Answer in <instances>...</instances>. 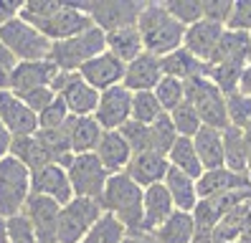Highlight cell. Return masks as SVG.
Segmentation results:
<instances>
[{
	"mask_svg": "<svg viewBox=\"0 0 251 243\" xmlns=\"http://www.w3.org/2000/svg\"><path fill=\"white\" fill-rule=\"evenodd\" d=\"M51 89H53V94L66 104L71 117H94L97 104H99V91L86 84L79 76V71L76 73L58 71Z\"/></svg>",
	"mask_w": 251,
	"mask_h": 243,
	"instance_id": "cell-9",
	"label": "cell"
},
{
	"mask_svg": "<svg viewBox=\"0 0 251 243\" xmlns=\"http://www.w3.org/2000/svg\"><path fill=\"white\" fill-rule=\"evenodd\" d=\"M228 243H241V241H228Z\"/></svg>",
	"mask_w": 251,
	"mask_h": 243,
	"instance_id": "cell-55",
	"label": "cell"
},
{
	"mask_svg": "<svg viewBox=\"0 0 251 243\" xmlns=\"http://www.w3.org/2000/svg\"><path fill=\"white\" fill-rule=\"evenodd\" d=\"M64 132L74 155H89V152L97 149L104 129L99 127V122L94 117H69Z\"/></svg>",
	"mask_w": 251,
	"mask_h": 243,
	"instance_id": "cell-22",
	"label": "cell"
},
{
	"mask_svg": "<svg viewBox=\"0 0 251 243\" xmlns=\"http://www.w3.org/2000/svg\"><path fill=\"white\" fill-rule=\"evenodd\" d=\"M162 185H165V190H168V195H170L175 210L193 213L196 205L201 203V197H198V180L183 175L180 170H173V167H170Z\"/></svg>",
	"mask_w": 251,
	"mask_h": 243,
	"instance_id": "cell-26",
	"label": "cell"
},
{
	"mask_svg": "<svg viewBox=\"0 0 251 243\" xmlns=\"http://www.w3.org/2000/svg\"><path fill=\"white\" fill-rule=\"evenodd\" d=\"M94 155L104 165V170L109 175H117L127 170V165L132 160V149L120 132H101V140L94 149Z\"/></svg>",
	"mask_w": 251,
	"mask_h": 243,
	"instance_id": "cell-24",
	"label": "cell"
},
{
	"mask_svg": "<svg viewBox=\"0 0 251 243\" xmlns=\"http://www.w3.org/2000/svg\"><path fill=\"white\" fill-rule=\"evenodd\" d=\"M185 101L198 112L203 127L213 129H228V114H226V94H221V89L213 86L205 76L185 81Z\"/></svg>",
	"mask_w": 251,
	"mask_h": 243,
	"instance_id": "cell-6",
	"label": "cell"
},
{
	"mask_svg": "<svg viewBox=\"0 0 251 243\" xmlns=\"http://www.w3.org/2000/svg\"><path fill=\"white\" fill-rule=\"evenodd\" d=\"M239 241H241V243H251V213L246 216V220H244V225H241Z\"/></svg>",
	"mask_w": 251,
	"mask_h": 243,
	"instance_id": "cell-51",
	"label": "cell"
},
{
	"mask_svg": "<svg viewBox=\"0 0 251 243\" xmlns=\"http://www.w3.org/2000/svg\"><path fill=\"white\" fill-rule=\"evenodd\" d=\"M168 170H170V162L165 155H157V152H137V155H132L125 172L145 190L150 185L165 182Z\"/></svg>",
	"mask_w": 251,
	"mask_h": 243,
	"instance_id": "cell-20",
	"label": "cell"
},
{
	"mask_svg": "<svg viewBox=\"0 0 251 243\" xmlns=\"http://www.w3.org/2000/svg\"><path fill=\"white\" fill-rule=\"evenodd\" d=\"M31 25H36L51 43L74 38V36L84 33V30L94 28L89 13L84 10L81 3H61L51 15H46V18H41V21H33Z\"/></svg>",
	"mask_w": 251,
	"mask_h": 243,
	"instance_id": "cell-8",
	"label": "cell"
},
{
	"mask_svg": "<svg viewBox=\"0 0 251 243\" xmlns=\"http://www.w3.org/2000/svg\"><path fill=\"white\" fill-rule=\"evenodd\" d=\"M101 216H104V210H101L99 200L74 197L71 203L61 205V213H58L56 243H81Z\"/></svg>",
	"mask_w": 251,
	"mask_h": 243,
	"instance_id": "cell-7",
	"label": "cell"
},
{
	"mask_svg": "<svg viewBox=\"0 0 251 243\" xmlns=\"http://www.w3.org/2000/svg\"><path fill=\"white\" fill-rule=\"evenodd\" d=\"M10 157H16L18 162H23L31 172L41 170L53 162L51 152L43 147V142L38 140L36 134L31 137H13V145H10Z\"/></svg>",
	"mask_w": 251,
	"mask_h": 243,
	"instance_id": "cell-28",
	"label": "cell"
},
{
	"mask_svg": "<svg viewBox=\"0 0 251 243\" xmlns=\"http://www.w3.org/2000/svg\"><path fill=\"white\" fill-rule=\"evenodd\" d=\"M224 165L231 172L249 175V157H246V140L244 129L228 127L224 129Z\"/></svg>",
	"mask_w": 251,
	"mask_h": 243,
	"instance_id": "cell-33",
	"label": "cell"
},
{
	"mask_svg": "<svg viewBox=\"0 0 251 243\" xmlns=\"http://www.w3.org/2000/svg\"><path fill=\"white\" fill-rule=\"evenodd\" d=\"M0 122L13 137H31L38 132V114L8 89H0Z\"/></svg>",
	"mask_w": 251,
	"mask_h": 243,
	"instance_id": "cell-15",
	"label": "cell"
},
{
	"mask_svg": "<svg viewBox=\"0 0 251 243\" xmlns=\"http://www.w3.org/2000/svg\"><path fill=\"white\" fill-rule=\"evenodd\" d=\"M58 213H61V205L56 200H51V197H41V195L28 197V203L23 208V216L31 223L38 243H56Z\"/></svg>",
	"mask_w": 251,
	"mask_h": 243,
	"instance_id": "cell-13",
	"label": "cell"
},
{
	"mask_svg": "<svg viewBox=\"0 0 251 243\" xmlns=\"http://www.w3.org/2000/svg\"><path fill=\"white\" fill-rule=\"evenodd\" d=\"M168 162L173 170H180L183 175L193 177V180H198L203 175V165H201V157L196 152V145L188 137H178L175 140V145L168 152Z\"/></svg>",
	"mask_w": 251,
	"mask_h": 243,
	"instance_id": "cell-32",
	"label": "cell"
},
{
	"mask_svg": "<svg viewBox=\"0 0 251 243\" xmlns=\"http://www.w3.org/2000/svg\"><path fill=\"white\" fill-rule=\"evenodd\" d=\"M137 30H140V38L145 46V53L162 58V56L183 49L185 25L175 21L162 3H145L140 18H137Z\"/></svg>",
	"mask_w": 251,
	"mask_h": 243,
	"instance_id": "cell-1",
	"label": "cell"
},
{
	"mask_svg": "<svg viewBox=\"0 0 251 243\" xmlns=\"http://www.w3.org/2000/svg\"><path fill=\"white\" fill-rule=\"evenodd\" d=\"M94 119L104 132H120L127 122L132 119V91L120 86H112L99 94V104Z\"/></svg>",
	"mask_w": 251,
	"mask_h": 243,
	"instance_id": "cell-12",
	"label": "cell"
},
{
	"mask_svg": "<svg viewBox=\"0 0 251 243\" xmlns=\"http://www.w3.org/2000/svg\"><path fill=\"white\" fill-rule=\"evenodd\" d=\"M175 140H178V132H175L173 122H170V114H162L157 122L150 124V152H157V155L168 157Z\"/></svg>",
	"mask_w": 251,
	"mask_h": 243,
	"instance_id": "cell-37",
	"label": "cell"
},
{
	"mask_svg": "<svg viewBox=\"0 0 251 243\" xmlns=\"http://www.w3.org/2000/svg\"><path fill=\"white\" fill-rule=\"evenodd\" d=\"M135 238V243H160L152 233H137V236H132Z\"/></svg>",
	"mask_w": 251,
	"mask_h": 243,
	"instance_id": "cell-53",
	"label": "cell"
},
{
	"mask_svg": "<svg viewBox=\"0 0 251 243\" xmlns=\"http://www.w3.org/2000/svg\"><path fill=\"white\" fill-rule=\"evenodd\" d=\"M152 236L160 243H193V238H196V218H193V213L175 210Z\"/></svg>",
	"mask_w": 251,
	"mask_h": 243,
	"instance_id": "cell-30",
	"label": "cell"
},
{
	"mask_svg": "<svg viewBox=\"0 0 251 243\" xmlns=\"http://www.w3.org/2000/svg\"><path fill=\"white\" fill-rule=\"evenodd\" d=\"M104 51H107V33L94 25L89 30H84V33H79V36H74V38L51 43L49 61L58 71L76 73L84 64H89L92 58H97Z\"/></svg>",
	"mask_w": 251,
	"mask_h": 243,
	"instance_id": "cell-3",
	"label": "cell"
},
{
	"mask_svg": "<svg viewBox=\"0 0 251 243\" xmlns=\"http://www.w3.org/2000/svg\"><path fill=\"white\" fill-rule=\"evenodd\" d=\"M162 79V64L152 53H140L135 61L125 66V81L122 86L129 89L132 94L137 91H152Z\"/></svg>",
	"mask_w": 251,
	"mask_h": 243,
	"instance_id": "cell-18",
	"label": "cell"
},
{
	"mask_svg": "<svg viewBox=\"0 0 251 243\" xmlns=\"http://www.w3.org/2000/svg\"><path fill=\"white\" fill-rule=\"evenodd\" d=\"M16 64H18V61L10 56V51L3 46V41H0V89L8 86V76H10V71H13Z\"/></svg>",
	"mask_w": 251,
	"mask_h": 243,
	"instance_id": "cell-47",
	"label": "cell"
},
{
	"mask_svg": "<svg viewBox=\"0 0 251 243\" xmlns=\"http://www.w3.org/2000/svg\"><path fill=\"white\" fill-rule=\"evenodd\" d=\"M239 91H244V94H249V97H251V64L244 69V76H241V86H239Z\"/></svg>",
	"mask_w": 251,
	"mask_h": 243,
	"instance_id": "cell-50",
	"label": "cell"
},
{
	"mask_svg": "<svg viewBox=\"0 0 251 243\" xmlns=\"http://www.w3.org/2000/svg\"><path fill=\"white\" fill-rule=\"evenodd\" d=\"M10 145H13V134L5 129L3 122H0V160H5L10 155Z\"/></svg>",
	"mask_w": 251,
	"mask_h": 243,
	"instance_id": "cell-49",
	"label": "cell"
},
{
	"mask_svg": "<svg viewBox=\"0 0 251 243\" xmlns=\"http://www.w3.org/2000/svg\"><path fill=\"white\" fill-rule=\"evenodd\" d=\"M142 195L145 190L127 172H117V175H109L99 203H101V210L114 216L127 228L129 236H137L142 233Z\"/></svg>",
	"mask_w": 251,
	"mask_h": 243,
	"instance_id": "cell-2",
	"label": "cell"
},
{
	"mask_svg": "<svg viewBox=\"0 0 251 243\" xmlns=\"http://www.w3.org/2000/svg\"><path fill=\"white\" fill-rule=\"evenodd\" d=\"M120 134L127 140L132 155H137V152H150V124H140V122L129 119L120 129Z\"/></svg>",
	"mask_w": 251,
	"mask_h": 243,
	"instance_id": "cell-41",
	"label": "cell"
},
{
	"mask_svg": "<svg viewBox=\"0 0 251 243\" xmlns=\"http://www.w3.org/2000/svg\"><path fill=\"white\" fill-rule=\"evenodd\" d=\"M224 25L218 23H211V21H198L193 25L185 28V38H183V49L188 53H193L198 61H203V64H208L216 46L221 41V36H224Z\"/></svg>",
	"mask_w": 251,
	"mask_h": 243,
	"instance_id": "cell-19",
	"label": "cell"
},
{
	"mask_svg": "<svg viewBox=\"0 0 251 243\" xmlns=\"http://www.w3.org/2000/svg\"><path fill=\"white\" fill-rule=\"evenodd\" d=\"M107 51L120 58L122 64H129V61H135L140 53H145V46H142L137 25L120 28V30L107 33Z\"/></svg>",
	"mask_w": 251,
	"mask_h": 243,
	"instance_id": "cell-31",
	"label": "cell"
},
{
	"mask_svg": "<svg viewBox=\"0 0 251 243\" xmlns=\"http://www.w3.org/2000/svg\"><path fill=\"white\" fill-rule=\"evenodd\" d=\"M170 122H173L175 132H178V137H188V140H193V137L198 134V129L203 127L198 112H196L188 101L178 104V106L170 112Z\"/></svg>",
	"mask_w": 251,
	"mask_h": 243,
	"instance_id": "cell-38",
	"label": "cell"
},
{
	"mask_svg": "<svg viewBox=\"0 0 251 243\" xmlns=\"http://www.w3.org/2000/svg\"><path fill=\"white\" fill-rule=\"evenodd\" d=\"M249 36H251V33H249Z\"/></svg>",
	"mask_w": 251,
	"mask_h": 243,
	"instance_id": "cell-56",
	"label": "cell"
},
{
	"mask_svg": "<svg viewBox=\"0 0 251 243\" xmlns=\"http://www.w3.org/2000/svg\"><path fill=\"white\" fill-rule=\"evenodd\" d=\"M66 172H69L74 197H92V200H99L101 193H104L107 180H109V172L104 170V165L97 160L94 152H89V155H74L71 165L66 167Z\"/></svg>",
	"mask_w": 251,
	"mask_h": 243,
	"instance_id": "cell-10",
	"label": "cell"
},
{
	"mask_svg": "<svg viewBox=\"0 0 251 243\" xmlns=\"http://www.w3.org/2000/svg\"><path fill=\"white\" fill-rule=\"evenodd\" d=\"M56 76H58V69L49 58L46 61H18L8 76L5 89L13 91V94H21V91H28V89L51 86Z\"/></svg>",
	"mask_w": 251,
	"mask_h": 243,
	"instance_id": "cell-16",
	"label": "cell"
},
{
	"mask_svg": "<svg viewBox=\"0 0 251 243\" xmlns=\"http://www.w3.org/2000/svg\"><path fill=\"white\" fill-rule=\"evenodd\" d=\"M162 5H165V10L185 28L203 21V0H165Z\"/></svg>",
	"mask_w": 251,
	"mask_h": 243,
	"instance_id": "cell-40",
	"label": "cell"
},
{
	"mask_svg": "<svg viewBox=\"0 0 251 243\" xmlns=\"http://www.w3.org/2000/svg\"><path fill=\"white\" fill-rule=\"evenodd\" d=\"M81 5L89 13L92 23L104 33L137 25V18L145 8V3H140V0H97V3H81Z\"/></svg>",
	"mask_w": 251,
	"mask_h": 243,
	"instance_id": "cell-11",
	"label": "cell"
},
{
	"mask_svg": "<svg viewBox=\"0 0 251 243\" xmlns=\"http://www.w3.org/2000/svg\"><path fill=\"white\" fill-rule=\"evenodd\" d=\"M5 241L8 243H38L31 223H28V218L23 213L5 220Z\"/></svg>",
	"mask_w": 251,
	"mask_h": 243,
	"instance_id": "cell-42",
	"label": "cell"
},
{
	"mask_svg": "<svg viewBox=\"0 0 251 243\" xmlns=\"http://www.w3.org/2000/svg\"><path fill=\"white\" fill-rule=\"evenodd\" d=\"M152 94L160 101L162 112L170 114L175 106L185 101V81H178V79H173V76H162L160 84L152 89Z\"/></svg>",
	"mask_w": 251,
	"mask_h": 243,
	"instance_id": "cell-35",
	"label": "cell"
},
{
	"mask_svg": "<svg viewBox=\"0 0 251 243\" xmlns=\"http://www.w3.org/2000/svg\"><path fill=\"white\" fill-rule=\"evenodd\" d=\"M244 140H246V157H249V170H251V124L244 129Z\"/></svg>",
	"mask_w": 251,
	"mask_h": 243,
	"instance_id": "cell-52",
	"label": "cell"
},
{
	"mask_svg": "<svg viewBox=\"0 0 251 243\" xmlns=\"http://www.w3.org/2000/svg\"><path fill=\"white\" fill-rule=\"evenodd\" d=\"M31 197V170L16 157L0 160V220L21 216Z\"/></svg>",
	"mask_w": 251,
	"mask_h": 243,
	"instance_id": "cell-4",
	"label": "cell"
},
{
	"mask_svg": "<svg viewBox=\"0 0 251 243\" xmlns=\"http://www.w3.org/2000/svg\"><path fill=\"white\" fill-rule=\"evenodd\" d=\"M193 145H196V152H198V157H201L203 172L205 170H218V167H226L224 165V132H221V129L201 127L198 134L193 137Z\"/></svg>",
	"mask_w": 251,
	"mask_h": 243,
	"instance_id": "cell-27",
	"label": "cell"
},
{
	"mask_svg": "<svg viewBox=\"0 0 251 243\" xmlns=\"http://www.w3.org/2000/svg\"><path fill=\"white\" fill-rule=\"evenodd\" d=\"M231 8H233V0H203V21H211L226 28Z\"/></svg>",
	"mask_w": 251,
	"mask_h": 243,
	"instance_id": "cell-46",
	"label": "cell"
},
{
	"mask_svg": "<svg viewBox=\"0 0 251 243\" xmlns=\"http://www.w3.org/2000/svg\"><path fill=\"white\" fill-rule=\"evenodd\" d=\"M160 64H162V76H173L178 81H190V79H198V76H205V64L198 61L193 53H188L185 49L162 56Z\"/></svg>",
	"mask_w": 251,
	"mask_h": 243,
	"instance_id": "cell-29",
	"label": "cell"
},
{
	"mask_svg": "<svg viewBox=\"0 0 251 243\" xmlns=\"http://www.w3.org/2000/svg\"><path fill=\"white\" fill-rule=\"evenodd\" d=\"M241 64H205V79H208L213 86L221 89V94H233L241 86V76H244Z\"/></svg>",
	"mask_w": 251,
	"mask_h": 243,
	"instance_id": "cell-34",
	"label": "cell"
},
{
	"mask_svg": "<svg viewBox=\"0 0 251 243\" xmlns=\"http://www.w3.org/2000/svg\"><path fill=\"white\" fill-rule=\"evenodd\" d=\"M249 188H251L249 175L231 172L228 167L205 170L198 177V197H201V200H208V197L224 195V193H231V190H249Z\"/></svg>",
	"mask_w": 251,
	"mask_h": 243,
	"instance_id": "cell-23",
	"label": "cell"
},
{
	"mask_svg": "<svg viewBox=\"0 0 251 243\" xmlns=\"http://www.w3.org/2000/svg\"><path fill=\"white\" fill-rule=\"evenodd\" d=\"M69 109H66V104L61 99H53L46 109H43L38 114V129H61L66 122H69Z\"/></svg>",
	"mask_w": 251,
	"mask_h": 243,
	"instance_id": "cell-43",
	"label": "cell"
},
{
	"mask_svg": "<svg viewBox=\"0 0 251 243\" xmlns=\"http://www.w3.org/2000/svg\"><path fill=\"white\" fill-rule=\"evenodd\" d=\"M0 41L16 61H46L51 53V41L21 15L0 25Z\"/></svg>",
	"mask_w": 251,
	"mask_h": 243,
	"instance_id": "cell-5",
	"label": "cell"
},
{
	"mask_svg": "<svg viewBox=\"0 0 251 243\" xmlns=\"http://www.w3.org/2000/svg\"><path fill=\"white\" fill-rule=\"evenodd\" d=\"M18 99H21V101H23L31 112L41 114V112L46 109V106L56 99V94H53V89H51V86H41V89H28V91H21Z\"/></svg>",
	"mask_w": 251,
	"mask_h": 243,
	"instance_id": "cell-45",
	"label": "cell"
},
{
	"mask_svg": "<svg viewBox=\"0 0 251 243\" xmlns=\"http://www.w3.org/2000/svg\"><path fill=\"white\" fill-rule=\"evenodd\" d=\"M21 8H23V3H5V0H0V25H5L8 21L18 18Z\"/></svg>",
	"mask_w": 251,
	"mask_h": 243,
	"instance_id": "cell-48",
	"label": "cell"
},
{
	"mask_svg": "<svg viewBox=\"0 0 251 243\" xmlns=\"http://www.w3.org/2000/svg\"><path fill=\"white\" fill-rule=\"evenodd\" d=\"M226 28L239 30V33H251V0H233Z\"/></svg>",
	"mask_w": 251,
	"mask_h": 243,
	"instance_id": "cell-44",
	"label": "cell"
},
{
	"mask_svg": "<svg viewBox=\"0 0 251 243\" xmlns=\"http://www.w3.org/2000/svg\"><path fill=\"white\" fill-rule=\"evenodd\" d=\"M162 114V106L155 99L152 91H137L132 94V122H140V124H152Z\"/></svg>",
	"mask_w": 251,
	"mask_h": 243,
	"instance_id": "cell-36",
	"label": "cell"
},
{
	"mask_svg": "<svg viewBox=\"0 0 251 243\" xmlns=\"http://www.w3.org/2000/svg\"><path fill=\"white\" fill-rule=\"evenodd\" d=\"M0 243H8V241H5V220L0 223Z\"/></svg>",
	"mask_w": 251,
	"mask_h": 243,
	"instance_id": "cell-54",
	"label": "cell"
},
{
	"mask_svg": "<svg viewBox=\"0 0 251 243\" xmlns=\"http://www.w3.org/2000/svg\"><path fill=\"white\" fill-rule=\"evenodd\" d=\"M125 66L117 56H112L109 51L99 53L97 58H92L89 64H84L79 69V76L89 84L92 89H97L99 94L101 91H107L112 86H120L125 81Z\"/></svg>",
	"mask_w": 251,
	"mask_h": 243,
	"instance_id": "cell-17",
	"label": "cell"
},
{
	"mask_svg": "<svg viewBox=\"0 0 251 243\" xmlns=\"http://www.w3.org/2000/svg\"><path fill=\"white\" fill-rule=\"evenodd\" d=\"M226 114L228 124L236 129H246L251 124V97L244 91H233L226 97Z\"/></svg>",
	"mask_w": 251,
	"mask_h": 243,
	"instance_id": "cell-39",
	"label": "cell"
},
{
	"mask_svg": "<svg viewBox=\"0 0 251 243\" xmlns=\"http://www.w3.org/2000/svg\"><path fill=\"white\" fill-rule=\"evenodd\" d=\"M208 64H241V66H249L251 64V36L226 28Z\"/></svg>",
	"mask_w": 251,
	"mask_h": 243,
	"instance_id": "cell-25",
	"label": "cell"
},
{
	"mask_svg": "<svg viewBox=\"0 0 251 243\" xmlns=\"http://www.w3.org/2000/svg\"><path fill=\"white\" fill-rule=\"evenodd\" d=\"M173 213H175V205H173L162 182L160 185L145 188V195H142V233H155Z\"/></svg>",
	"mask_w": 251,
	"mask_h": 243,
	"instance_id": "cell-21",
	"label": "cell"
},
{
	"mask_svg": "<svg viewBox=\"0 0 251 243\" xmlns=\"http://www.w3.org/2000/svg\"><path fill=\"white\" fill-rule=\"evenodd\" d=\"M31 195L51 197V200H56L58 205L71 203L74 190H71V182H69V172L56 162L31 172Z\"/></svg>",
	"mask_w": 251,
	"mask_h": 243,
	"instance_id": "cell-14",
	"label": "cell"
}]
</instances>
